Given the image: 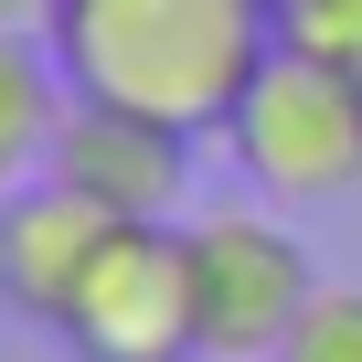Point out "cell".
<instances>
[{"label": "cell", "instance_id": "6da1fadb", "mask_svg": "<svg viewBox=\"0 0 362 362\" xmlns=\"http://www.w3.org/2000/svg\"><path fill=\"white\" fill-rule=\"evenodd\" d=\"M43 43L75 96L149 107L192 139H224L256 64L288 43L277 0H54Z\"/></svg>", "mask_w": 362, "mask_h": 362}, {"label": "cell", "instance_id": "3957f363", "mask_svg": "<svg viewBox=\"0 0 362 362\" xmlns=\"http://www.w3.org/2000/svg\"><path fill=\"white\" fill-rule=\"evenodd\" d=\"M75 362H203V277L192 224H117L64 309Z\"/></svg>", "mask_w": 362, "mask_h": 362}, {"label": "cell", "instance_id": "ba28073f", "mask_svg": "<svg viewBox=\"0 0 362 362\" xmlns=\"http://www.w3.org/2000/svg\"><path fill=\"white\" fill-rule=\"evenodd\" d=\"M277 362H362V288H320Z\"/></svg>", "mask_w": 362, "mask_h": 362}, {"label": "cell", "instance_id": "30bf717a", "mask_svg": "<svg viewBox=\"0 0 362 362\" xmlns=\"http://www.w3.org/2000/svg\"><path fill=\"white\" fill-rule=\"evenodd\" d=\"M33 11H54V0H0V33H22Z\"/></svg>", "mask_w": 362, "mask_h": 362}, {"label": "cell", "instance_id": "52a82bcc", "mask_svg": "<svg viewBox=\"0 0 362 362\" xmlns=\"http://www.w3.org/2000/svg\"><path fill=\"white\" fill-rule=\"evenodd\" d=\"M64 107H75V86H64L54 43H33V33H0V203H11V192H33V181L54 170Z\"/></svg>", "mask_w": 362, "mask_h": 362}, {"label": "cell", "instance_id": "8992f818", "mask_svg": "<svg viewBox=\"0 0 362 362\" xmlns=\"http://www.w3.org/2000/svg\"><path fill=\"white\" fill-rule=\"evenodd\" d=\"M107 235H117V214L43 170L33 192L0 203V298H11L22 320H43V330H64V309H75L86 267L107 256Z\"/></svg>", "mask_w": 362, "mask_h": 362}, {"label": "cell", "instance_id": "7a4b0ae2", "mask_svg": "<svg viewBox=\"0 0 362 362\" xmlns=\"http://www.w3.org/2000/svg\"><path fill=\"white\" fill-rule=\"evenodd\" d=\"M224 149H235V170L267 203H341V192H362V75L309 54V43H277L256 64V86L235 96Z\"/></svg>", "mask_w": 362, "mask_h": 362}, {"label": "cell", "instance_id": "5b68a950", "mask_svg": "<svg viewBox=\"0 0 362 362\" xmlns=\"http://www.w3.org/2000/svg\"><path fill=\"white\" fill-rule=\"evenodd\" d=\"M54 181H75V192L107 203L117 224H181V192H192V128H170L149 107L75 96L64 107V139H54Z\"/></svg>", "mask_w": 362, "mask_h": 362}, {"label": "cell", "instance_id": "9c48e42d", "mask_svg": "<svg viewBox=\"0 0 362 362\" xmlns=\"http://www.w3.org/2000/svg\"><path fill=\"white\" fill-rule=\"evenodd\" d=\"M277 22H288V43H309V54L362 75V0H277Z\"/></svg>", "mask_w": 362, "mask_h": 362}, {"label": "cell", "instance_id": "277c9868", "mask_svg": "<svg viewBox=\"0 0 362 362\" xmlns=\"http://www.w3.org/2000/svg\"><path fill=\"white\" fill-rule=\"evenodd\" d=\"M192 277H203V362H277L320 298V267L277 214H203Z\"/></svg>", "mask_w": 362, "mask_h": 362}]
</instances>
